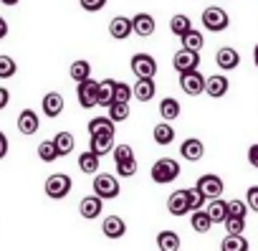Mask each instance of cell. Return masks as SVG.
Masks as SVG:
<instances>
[{"label": "cell", "instance_id": "cell-1", "mask_svg": "<svg viewBox=\"0 0 258 251\" xmlns=\"http://www.w3.org/2000/svg\"><path fill=\"white\" fill-rule=\"evenodd\" d=\"M150 175H152V180H155L157 185L172 183V180H177V178H180V163H177V160H172V158H160V160L152 165Z\"/></svg>", "mask_w": 258, "mask_h": 251}, {"label": "cell", "instance_id": "cell-2", "mask_svg": "<svg viewBox=\"0 0 258 251\" xmlns=\"http://www.w3.org/2000/svg\"><path fill=\"white\" fill-rule=\"evenodd\" d=\"M94 193L101 198V200H111L121 193V185H119V178L111 175V173H99L94 178Z\"/></svg>", "mask_w": 258, "mask_h": 251}, {"label": "cell", "instance_id": "cell-3", "mask_svg": "<svg viewBox=\"0 0 258 251\" xmlns=\"http://www.w3.org/2000/svg\"><path fill=\"white\" fill-rule=\"evenodd\" d=\"M76 96H79V104L84 109H94L99 107V81L96 79H84V81H76Z\"/></svg>", "mask_w": 258, "mask_h": 251}, {"label": "cell", "instance_id": "cell-4", "mask_svg": "<svg viewBox=\"0 0 258 251\" xmlns=\"http://www.w3.org/2000/svg\"><path fill=\"white\" fill-rule=\"evenodd\" d=\"M203 26H205L210 33H223V31L230 26V18H228V13H225L223 8L210 6V8L203 11Z\"/></svg>", "mask_w": 258, "mask_h": 251}, {"label": "cell", "instance_id": "cell-5", "mask_svg": "<svg viewBox=\"0 0 258 251\" xmlns=\"http://www.w3.org/2000/svg\"><path fill=\"white\" fill-rule=\"evenodd\" d=\"M71 178L66 175V173H53V175H48V180H46V195L51 198V200H61V198H66L69 193H71Z\"/></svg>", "mask_w": 258, "mask_h": 251}, {"label": "cell", "instance_id": "cell-6", "mask_svg": "<svg viewBox=\"0 0 258 251\" xmlns=\"http://www.w3.org/2000/svg\"><path fill=\"white\" fill-rule=\"evenodd\" d=\"M129 69H132V74H135L137 79H155V74H157V61H155L150 54H135Z\"/></svg>", "mask_w": 258, "mask_h": 251}, {"label": "cell", "instance_id": "cell-7", "mask_svg": "<svg viewBox=\"0 0 258 251\" xmlns=\"http://www.w3.org/2000/svg\"><path fill=\"white\" fill-rule=\"evenodd\" d=\"M195 188L200 190V195H203L205 200H210V198H220L225 185H223V180H220L218 175H213V173H205V175H200V178H198Z\"/></svg>", "mask_w": 258, "mask_h": 251}, {"label": "cell", "instance_id": "cell-8", "mask_svg": "<svg viewBox=\"0 0 258 251\" xmlns=\"http://www.w3.org/2000/svg\"><path fill=\"white\" fill-rule=\"evenodd\" d=\"M180 86L185 94L190 96H200L205 91V76L198 71V69H190V71H182L180 74Z\"/></svg>", "mask_w": 258, "mask_h": 251}, {"label": "cell", "instance_id": "cell-9", "mask_svg": "<svg viewBox=\"0 0 258 251\" xmlns=\"http://www.w3.org/2000/svg\"><path fill=\"white\" fill-rule=\"evenodd\" d=\"M172 66H175V71H177V74L190 71V69H198V66H200V51L180 48V51L172 56Z\"/></svg>", "mask_w": 258, "mask_h": 251}, {"label": "cell", "instance_id": "cell-10", "mask_svg": "<svg viewBox=\"0 0 258 251\" xmlns=\"http://www.w3.org/2000/svg\"><path fill=\"white\" fill-rule=\"evenodd\" d=\"M167 211L172 213V216H185V213H190V198H187V188H180V190H175V193H170V198H167Z\"/></svg>", "mask_w": 258, "mask_h": 251}, {"label": "cell", "instance_id": "cell-11", "mask_svg": "<svg viewBox=\"0 0 258 251\" xmlns=\"http://www.w3.org/2000/svg\"><path fill=\"white\" fill-rule=\"evenodd\" d=\"M155 31H157V23H155V18H152L150 13H137V16L132 18V33H135V36L150 38Z\"/></svg>", "mask_w": 258, "mask_h": 251}, {"label": "cell", "instance_id": "cell-12", "mask_svg": "<svg viewBox=\"0 0 258 251\" xmlns=\"http://www.w3.org/2000/svg\"><path fill=\"white\" fill-rule=\"evenodd\" d=\"M228 89H230V81H228V76H223V74L205 76V94H208V96H213V99H220V96H225V94H228Z\"/></svg>", "mask_w": 258, "mask_h": 251}, {"label": "cell", "instance_id": "cell-13", "mask_svg": "<svg viewBox=\"0 0 258 251\" xmlns=\"http://www.w3.org/2000/svg\"><path fill=\"white\" fill-rule=\"evenodd\" d=\"M101 211H104V200L94 193V195H86V198H81V203H79V213L86 218V221H94V218H99L101 216Z\"/></svg>", "mask_w": 258, "mask_h": 251}, {"label": "cell", "instance_id": "cell-14", "mask_svg": "<svg viewBox=\"0 0 258 251\" xmlns=\"http://www.w3.org/2000/svg\"><path fill=\"white\" fill-rule=\"evenodd\" d=\"M101 233H104L106 238L116 241V238H121V236L126 233V221L119 218V216H106V218L101 221Z\"/></svg>", "mask_w": 258, "mask_h": 251}, {"label": "cell", "instance_id": "cell-15", "mask_svg": "<svg viewBox=\"0 0 258 251\" xmlns=\"http://www.w3.org/2000/svg\"><path fill=\"white\" fill-rule=\"evenodd\" d=\"M38 130H41L38 114H36L33 109H23V112L18 114V132H23V135H36Z\"/></svg>", "mask_w": 258, "mask_h": 251}, {"label": "cell", "instance_id": "cell-16", "mask_svg": "<svg viewBox=\"0 0 258 251\" xmlns=\"http://www.w3.org/2000/svg\"><path fill=\"white\" fill-rule=\"evenodd\" d=\"M109 36L116 38V41H126L129 36H132V18H124V16L111 18V23H109Z\"/></svg>", "mask_w": 258, "mask_h": 251}, {"label": "cell", "instance_id": "cell-17", "mask_svg": "<svg viewBox=\"0 0 258 251\" xmlns=\"http://www.w3.org/2000/svg\"><path fill=\"white\" fill-rule=\"evenodd\" d=\"M215 64H218L223 71H233V69H238V64H240V56H238V51H235V48H230V46H223V48L215 54Z\"/></svg>", "mask_w": 258, "mask_h": 251}, {"label": "cell", "instance_id": "cell-18", "mask_svg": "<svg viewBox=\"0 0 258 251\" xmlns=\"http://www.w3.org/2000/svg\"><path fill=\"white\" fill-rule=\"evenodd\" d=\"M180 155H182L185 160H190V163H198V160H203V155H205V145H203L200 140H195V137H187V140L180 145Z\"/></svg>", "mask_w": 258, "mask_h": 251}, {"label": "cell", "instance_id": "cell-19", "mask_svg": "<svg viewBox=\"0 0 258 251\" xmlns=\"http://www.w3.org/2000/svg\"><path fill=\"white\" fill-rule=\"evenodd\" d=\"M41 109L46 117H58L63 112V96L58 91H48L43 99H41Z\"/></svg>", "mask_w": 258, "mask_h": 251}, {"label": "cell", "instance_id": "cell-20", "mask_svg": "<svg viewBox=\"0 0 258 251\" xmlns=\"http://www.w3.org/2000/svg\"><path fill=\"white\" fill-rule=\"evenodd\" d=\"M91 140H89V150L91 153H96L99 158H104V155H109L111 153V147H114V135H89Z\"/></svg>", "mask_w": 258, "mask_h": 251}, {"label": "cell", "instance_id": "cell-21", "mask_svg": "<svg viewBox=\"0 0 258 251\" xmlns=\"http://www.w3.org/2000/svg\"><path fill=\"white\" fill-rule=\"evenodd\" d=\"M155 79H137V84L132 86V96L140 102H150L155 96Z\"/></svg>", "mask_w": 258, "mask_h": 251}, {"label": "cell", "instance_id": "cell-22", "mask_svg": "<svg viewBox=\"0 0 258 251\" xmlns=\"http://www.w3.org/2000/svg\"><path fill=\"white\" fill-rule=\"evenodd\" d=\"M89 135H114V122L109 117H94L86 124Z\"/></svg>", "mask_w": 258, "mask_h": 251}, {"label": "cell", "instance_id": "cell-23", "mask_svg": "<svg viewBox=\"0 0 258 251\" xmlns=\"http://www.w3.org/2000/svg\"><path fill=\"white\" fill-rule=\"evenodd\" d=\"M99 163H101V158L96 153H91V150L79 155V170L86 173V175H96L99 173Z\"/></svg>", "mask_w": 258, "mask_h": 251}, {"label": "cell", "instance_id": "cell-24", "mask_svg": "<svg viewBox=\"0 0 258 251\" xmlns=\"http://www.w3.org/2000/svg\"><path fill=\"white\" fill-rule=\"evenodd\" d=\"M53 145H56V150H58V158H63V155H71L74 153V147H76V140H74V135L71 132H56V137H53Z\"/></svg>", "mask_w": 258, "mask_h": 251}, {"label": "cell", "instance_id": "cell-25", "mask_svg": "<svg viewBox=\"0 0 258 251\" xmlns=\"http://www.w3.org/2000/svg\"><path fill=\"white\" fill-rule=\"evenodd\" d=\"M190 213H192V218H190V226H192V231H198V233H208V231L213 228V221H210L208 211H203V208H195V211H190Z\"/></svg>", "mask_w": 258, "mask_h": 251}, {"label": "cell", "instance_id": "cell-26", "mask_svg": "<svg viewBox=\"0 0 258 251\" xmlns=\"http://www.w3.org/2000/svg\"><path fill=\"white\" fill-rule=\"evenodd\" d=\"M180 236L175 231H160L157 233V248L160 251H180Z\"/></svg>", "mask_w": 258, "mask_h": 251}, {"label": "cell", "instance_id": "cell-27", "mask_svg": "<svg viewBox=\"0 0 258 251\" xmlns=\"http://www.w3.org/2000/svg\"><path fill=\"white\" fill-rule=\"evenodd\" d=\"M152 137H155V142H157V145H172V140H175V130H172V124H170V122H160V124H155Z\"/></svg>", "mask_w": 258, "mask_h": 251}, {"label": "cell", "instance_id": "cell-28", "mask_svg": "<svg viewBox=\"0 0 258 251\" xmlns=\"http://www.w3.org/2000/svg\"><path fill=\"white\" fill-rule=\"evenodd\" d=\"M220 248L223 251H248V241H245L243 233H228L220 241Z\"/></svg>", "mask_w": 258, "mask_h": 251}, {"label": "cell", "instance_id": "cell-29", "mask_svg": "<svg viewBox=\"0 0 258 251\" xmlns=\"http://www.w3.org/2000/svg\"><path fill=\"white\" fill-rule=\"evenodd\" d=\"M180 41H182V48H190V51H203V46H205L203 33H200V31H195V28H190L187 33H182V36H180Z\"/></svg>", "mask_w": 258, "mask_h": 251}, {"label": "cell", "instance_id": "cell-30", "mask_svg": "<svg viewBox=\"0 0 258 251\" xmlns=\"http://www.w3.org/2000/svg\"><path fill=\"white\" fill-rule=\"evenodd\" d=\"M69 76H71L74 81H84V79H89V76H91V64H89L86 59H76V61L69 66Z\"/></svg>", "mask_w": 258, "mask_h": 251}, {"label": "cell", "instance_id": "cell-31", "mask_svg": "<svg viewBox=\"0 0 258 251\" xmlns=\"http://www.w3.org/2000/svg\"><path fill=\"white\" fill-rule=\"evenodd\" d=\"M114 86H116L114 79L99 81V107H109V104L114 102Z\"/></svg>", "mask_w": 258, "mask_h": 251}, {"label": "cell", "instance_id": "cell-32", "mask_svg": "<svg viewBox=\"0 0 258 251\" xmlns=\"http://www.w3.org/2000/svg\"><path fill=\"white\" fill-rule=\"evenodd\" d=\"M180 112H182V109H180V102H177V99L167 96V99L160 102V114H162V119H167V122H170V119H177Z\"/></svg>", "mask_w": 258, "mask_h": 251}, {"label": "cell", "instance_id": "cell-33", "mask_svg": "<svg viewBox=\"0 0 258 251\" xmlns=\"http://www.w3.org/2000/svg\"><path fill=\"white\" fill-rule=\"evenodd\" d=\"M208 216H210V221H213V223H223V221H225V216H228L225 200H220V198H210Z\"/></svg>", "mask_w": 258, "mask_h": 251}, {"label": "cell", "instance_id": "cell-34", "mask_svg": "<svg viewBox=\"0 0 258 251\" xmlns=\"http://www.w3.org/2000/svg\"><path fill=\"white\" fill-rule=\"evenodd\" d=\"M190 28H192V21H190L185 13H177V16H172V18H170V31H172L177 38H180L182 33H187Z\"/></svg>", "mask_w": 258, "mask_h": 251}, {"label": "cell", "instance_id": "cell-35", "mask_svg": "<svg viewBox=\"0 0 258 251\" xmlns=\"http://www.w3.org/2000/svg\"><path fill=\"white\" fill-rule=\"evenodd\" d=\"M109 119L116 124V122H124L129 117V102H111L109 107Z\"/></svg>", "mask_w": 258, "mask_h": 251}, {"label": "cell", "instance_id": "cell-36", "mask_svg": "<svg viewBox=\"0 0 258 251\" xmlns=\"http://www.w3.org/2000/svg\"><path fill=\"white\" fill-rule=\"evenodd\" d=\"M38 158H41L43 163H53V160H58V150H56L53 140H46V142L38 145Z\"/></svg>", "mask_w": 258, "mask_h": 251}, {"label": "cell", "instance_id": "cell-37", "mask_svg": "<svg viewBox=\"0 0 258 251\" xmlns=\"http://www.w3.org/2000/svg\"><path fill=\"white\" fill-rule=\"evenodd\" d=\"M18 74V64L11 56H0V79H11Z\"/></svg>", "mask_w": 258, "mask_h": 251}, {"label": "cell", "instance_id": "cell-38", "mask_svg": "<svg viewBox=\"0 0 258 251\" xmlns=\"http://www.w3.org/2000/svg\"><path fill=\"white\" fill-rule=\"evenodd\" d=\"M114 165H116L119 178H132L137 173V158H129V160H121V163H114Z\"/></svg>", "mask_w": 258, "mask_h": 251}, {"label": "cell", "instance_id": "cell-39", "mask_svg": "<svg viewBox=\"0 0 258 251\" xmlns=\"http://www.w3.org/2000/svg\"><path fill=\"white\" fill-rule=\"evenodd\" d=\"M111 155H114V163H121V160L135 158V147L121 142V145H114V147H111Z\"/></svg>", "mask_w": 258, "mask_h": 251}, {"label": "cell", "instance_id": "cell-40", "mask_svg": "<svg viewBox=\"0 0 258 251\" xmlns=\"http://www.w3.org/2000/svg\"><path fill=\"white\" fill-rule=\"evenodd\" d=\"M223 226H225V231H228V233H243V231H245V218H238V216H225Z\"/></svg>", "mask_w": 258, "mask_h": 251}, {"label": "cell", "instance_id": "cell-41", "mask_svg": "<svg viewBox=\"0 0 258 251\" xmlns=\"http://www.w3.org/2000/svg\"><path fill=\"white\" fill-rule=\"evenodd\" d=\"M225 208H228V216H238V218H245L248 213L245 200H225Z\"/></svg>", "mask_w": 258, "mask_h": 251}, {"label": "cell", "instance_id": "cell-42", "mask_svg": "<svg viewBox=\"0 0 258 251\" xmlns=\"http://www.w3.org/2000/svg\"><path fill=\"white\" fill-rule=\"evenodd\" d=\"M132 99V86L124 84V81H116L114 86V102H129Z\"/></svg>", "mask_w": 258, "mask_h": 251}, {"label": "cell", "instance_id": "cell-43", "mask_svg": "<svg viewBox=\"0 0 258 251\" xmlns=\"http://www.w3.org/2000/svg\"><path fill=\"white\" fill-rule=\"evenodd\" d=\"M79 3H81V8L86 13H99V11H104L106 0H79Z\"/></svg>", "mask_w": 258, "mask_h": 251}, {"label": "cell", "instance_id": "cell-44", "mask_svg": "<svg viewBox=\"0 0 258 251\" xmlns=\"http://www.w3.org/2000/svg\"><path fill=\"white\" fill-rule=\"evenodd\" d=\"M187 198H190V211L203 208V203H205V198L200 195V190H198V188H187Z\"/></svg>", "mask_w": 258, "mask_h": 251}, {"label": "cell", "instance_id": "cell-45", "mask_svg": "<svg viewBox=\"0 0 258 251\" xmlns=\"http://www.w3.org/2000/svg\"><path fill=\"white\" fill-rule=\"evenodd\" d=\"M245 206L258 213V185H250V188H248V193H245Z\"/></svg>", "mask_w": 258, "mask_h": 251}, {"label": "cell", "instance_id": "cell-46", "mask_svg": "<svg viewBox=\"0 0 258 251\" xmlns=\"http://www.w3.org/2000/svg\"><path fill=\"white\" fill-rule=\"evenodd\" d=\"M8 104H11V91L6 86H0V112H3Z\"/></svg>", "mask_w": 258, "mask_h": 251}, {"label": "cell", "instance_id": "cell-47", "mask_svg": "<svg viewBox=\"0 0 258 251\" xmlns=\"http://www.w3.org/2000/svg\"><path fill=\"white\" fill-rule=\"evenodd\" d=\"M248 163H250L253 168H258V145H250V147H248Z\"/></svg>", "mask_w": 258, "mask_h": 251}, {"label": "cell", "instance_id": "cell-48", "mask_svg": "<svg viewBox=\"0 0 258 251\" xmlns=\"http://www.w3.org/2000/svg\"><path fill=\"white\" fill-rule=\"evenodd\" d=\"M6 155H8V137H6V132H0V160Z\"/></svg>", "mask_w": 258, "mask_h": 251}, {"label": "cell", "instance_id": "cell-49", "mask_svg": "<svg viewBox=\"0 0 258 251\" xmlns=\"http://www.w3.org/2000/svg\"><path fill=\"white\" fill-rule=\"evenodd\" d=\"M8 36V21L3 18V16H0V41H3Z\"/></svg>", "mask_w": 258, "mask_h": 251}, {"label": "cell", "instance_id": "cell-50", "mask_svg": "<svg viewBox=\"0 0 258 251\" xmlns=\"http://www.w3.org/2000/svg\"><path fill=\"white\" fill-rule=\"evenodd\" d=\"M0 3L8 6V8H13V6H18V3H21V0H0Z\"/></svg>", "mask_w": 258, "mask_h": 251}, {"label": "cell", "instance_id": "cell-51", "mask_svg": "<svg viewBox=\"0 0 258 251\" xmlns=\"http://www.w3.org/2000/svg\"><path fill=\"white\" fill-rule=\"evenodd\" d=\"M253 64H255V69H258V43H255V48H253Z\"/></svg>", "mask_w": 258, "mask_h": 251}]
</instances>
